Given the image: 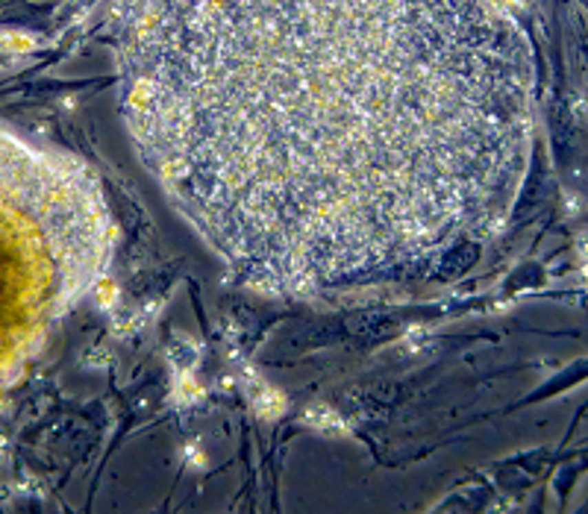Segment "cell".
Instances as JSON below:
<instances>
[{
  "label": "cell",
  "instance_id": "1",
  "mask_svg": "<svg viewBox=\"0 0 588 514\" xmlns=\"http://www.w3.org/2000/svg\"><path fill=\"white\" fill-rule=\"evenodd\" d=\"M121 83L171 203L268 288L444 256L524 133L503 0H129Z\"/></svg>",
  "mask_w": 588,
  "mask_h": 514
}]
</instances>
